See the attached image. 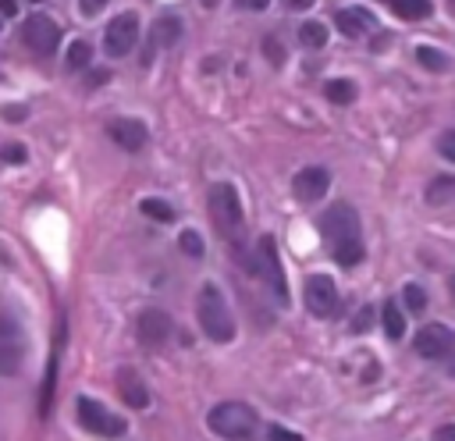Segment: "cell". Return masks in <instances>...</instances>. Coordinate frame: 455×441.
<instances>
[{
	"instance_id": "6da1fadb",
	"label": "cell",
	"mask_w": 455,
	"mask_h": 441,
	"mask_svg": "<svg viewBox=\"0 0 455 441\" xmlns=\"http://www.w3.org/2000/svg\"><path fill=\"white\" fill-rule=\"evenodd\" d=\"M320 235H323V242L331 245L334 263H341V267H355V263L366 256L363 231H359V213H355L348 203H334L331 210H323V217H320Z\"/></svg>"
},
{
	"instance_id": "7a4b0ae2",
	"label": "cell",
	"mask_w": 455,
	"mask_h": 441,
	"mask_svg": "<svg viewBox=\"0 0 455 441\" xmlns=\"http://www.w3.org/2000/svg\"><path fill=\"white\" fill-rule=\"evenodd\" d=\"M196 320H199L203 334L210 341H217V345H224V341L235 338V320H231L228 299H224V292L213 281H206L199 288V295H196Z\"/></svg>"
},
{
	"instance_id": "3957f363",
	"label": "cell",
	"mask_w": 455,
	"mask_h": 441,
	"mask_svg": "<svg viewBox=\"0 0 455 441\" xmlns=\"http://www.w3.org/2000/svg\"><path fill=\"white\" fill-rule=\"evenodd\" d=\"M206 427L224 441H252L259 430V420L245 402H217L206 413Z\"/></svg>"
},
{
	"instance_id": "277c9868",
	"label": "cell",
	"mask_w": 455,
	"mask_h": 441,
	"mask_svg": "<svg viewBox=\"0 0 455 441\" xmlns=\"http://www.w3.org/2000/svg\"><path fill=\"white\" fill-rule=\"evenodd\" d=\"M210 217H213L217 231H220V235L238 249V256H242V224H245V217H242V203H238L235 185L217 181V185L210 188Z\"/></svg>"
},
{
	"instance_id": "5b68a950",
	"label": "cell",
	"mask_w": 455,
	"mask_h": 441,
	"mask_svg": "<svg viewBox=\"0 0 455 441\" xmlns=\"http://www.w3.org/2000/svg\"><path fill=\"white\" fill-rule=\"evenodd\" d=\"M75 416H78V423H82L89 434H100V437H121V434L128 430V423H124L117 413H110L103 402H96V398H89V395H78V398H75Z\"/></svg>"
},
{
	"instance_id": "8992f818",
	"label": "cell",
	"mask_w": 455,
	"mask_h": 441,
	"mask_svg": "<svg viewBox=\"0 0 455 441\" xmlns=\"http://www.w3.org/2000/svg\"><path fill=\"white\" fill-rule=\"evenodd\" d=\"M256 270H259V277L267 281V288L274 292V302H288V277H284V270H281V260H277V242L270 238V235H263L259 242H256Z\"/></svg>"
},
{
	"instance_id": "52a82bcc",
	"label": "cell",
	"mask_w": 455,
	"mask_h": 441,
	"mask_svg": "<svg viewBox=\"0 0 455 441\" xmlns=\"http://www.w3.org/2000/svg\"><path fill=\"white\" fill-rule=\"evenodd\" d=\"M412 349L423 359H448L455 352V331L448 324H423L412 338Z\"/></svg>"
},
{
	"instance_id": "ba28073f",
	"label": "cell",
	"mask_w": 455,
	"mask_h": 441,
	"mask_svg": "<svg viewBox=\"0 0 455 441\" xmlns=\"http://www.w3.org/2000/svg\"><path fill=\"white\" fill-rule=\"evenodd\" d=\"M21 39H25V46L32 53L50 57L57 50V43H60V28H57V21L50 14H28L25 18V28H21Z\"/></svg>"
},
{
	"instance_id": "9c48e42d",
	"label": "cell",
	"mask_w": 455,
	"mask_h": 441,
	"mask_svg": "<svg viewBox=\"0 0 455 441\" xmlns=\"http://www.w3.org/2000/svg\"><path fill=\"white\" fill-rule=\"evenodd\" d=\"M21 363H25V341H21V331H18V324L0 309V377L18 373Z\"/></svg>"
},
{
	"instance_id": "30bf717a",
	"label": "cell",
	"mask_w": 455,
	"mask_h": 441,
	"mask_svg": "<svg viewBox=\"0 0 455 441\" xmlns=\"http://www.w3.org/2000/svg\"><path fill=\"white\" fill-rule=\"evenodd\" d=\"M135 39H139V18H135L132 11H124V14H117V18L107 25V32H103V50H107L110 57H124V53H132Z\"/></svg>"
},
{
	"instance_id": "8fae6325",
	"label": "cell",
	"mask_w": 455,
	"mask_h": 441,
	"mask_svg": "<svg viewBox=\"0 0 455 441\" xmlns=\"http://www.w3.org/2000/svg\"><path fill=\"white\" fill-rule=\"evenodd\" d=\"M302 299H306V309L313 317H331L338 309V288L327 274H313L306 277V288H302Z\"/></svg>"
},
{
	"instance_id": "7c38bea8",
	"label": "cell",
	"mask_w": 455,
	"mask_h": 441,
	"mask_svg": "<svg viewBox=\"0 0 455 441\" xmlns=\"http://www.w3.org/2000/svg\"><path fill=\"white\" fill-rule=\"evenodd\" d=\"M327 188H331V174H327V167H302L295 178H291V192H295V199L299 203H316V199H323L327 196Z\"/></svg>"
},
{
	"instance_id": "4fadbf2b",
	"label": "cell",
	"mask_w": 455,
	"mask_h": 441,
	"mask_svg": "<svg viewBox=\"0 0 455 441\" xmlns=\"http://www.w3.org/2000/svg\"><path fill=\"white\" fill-rule=\"evenodd\" d=\"M171 327L174 324H171V317L164 309H142L139 320H135V334H139V341L146 349H160L171 338Z\"/></svg>"
},
{
	"instance_id": "5bb4252c",
	"label": "cell",
	"mask_w": 455,
	"mask_h": 441,
	"mask_svg": "<svg viewBox=\"0 0 455 441\" xmlns=\"http://www.w3.org/2000/svg\"><path fill=\"white\" fill-rule=\"evenodd\" d=\"M107 135L121 146V149H128V153H135V149H142L146 146V124L142 121H135V117H117V121H110L107 124Z\"/></svg>"
},
{
	"instance_id": "9a60e30c",
	"label": "cell",
	"mask_w": 455,
	"mask_h": 441,
	"mask_svg": "<svg viewBox=\"0 0 455 441\" xmlns=\"http://www.w3.org/2000/svg\"><path fill=\"white\" fill-rule=\"evenodd\" d=\"M117 395H121L124 405H132V409H146V405H149V391H146L142 377H139L132 366H121V370H117Z\"/></svg>"
},
{
	"instance_id": "2e32d148",
	"label": "cell",
	"mask_w": 455,
	"mask_h": 441,
	"mask_svg": "<svg viewBox=\"0 0 455 441\" xmlns=\"http://www.w3.org/2000/svg\"><path fill=\"white\" fill-rule=\"evenodd\" d=\"M334 21H338V28H341L348 39H359V36L373 32V25H377V18H373L370 11H363V7H345V11L334 14Z\"/></svg>"
},
{
	"instance_id": "e0dca14e",
	"label": "cell",
	"mask_w": 455,
	"mask_h": 441,
	"mask_svg": "<svg viewBox=\"0 0 455 441\" xmlns=\"http://www.w3.org/2000/svg\"><path fill=\"white\" fill-rule=\"evenodd\" d=\"M380 324H384V334H387L391 341H398V338L405 334V313H402V306H398L395 299H387V302L380 306Z\"/></svg>"
},
{
	"instance_id": "ac0fdd59",
	"label": "cell",
	"mask_w": 455,
	"mask_h": 441,
	"mask_svg": "<svg viewBox=\"0 0 455 441\" xmlns=\"http://www.w3.org/2000/svg\"><path fill=\"white\" fill-rule=\"evenodd\" d=\"M178 36H181V21H178L174 14H164V18H156L149 39H153V46H174Z\"/></svg>"
},
{
	"instance_id": "d6986e66",
	"label": "cell",
	"mask_w": 455,
	"mask_h": 441,
	"mask_svg": "<svg viewBox=\"0 0 455 441\" xmlns=\"http://www.w3.org/2000/svg\"><path fill=\"white\" fill-rule=\"evenodd\" d=\"M448 199H455V178L441 174V178H434V181L427 185V203H430V206H444Z\"/></svg>"
},
{
	"instance_id": "ffe728a7",
	"label": "cell",
	"mask_w": 455,
	"mask_h": 441,
	"mask_svg": "<svg viewBox=\"0 0 455 441\" xmlns=\"http://www.w3.org/2000/svg\"><path fill=\"white\" fill-rule=\"evenodd\" d=\"M323 96H327L331 103L345 107V103H352V100H355V82H348V78H331V82L323 85Z\"/></svg>"
},
{
	"instance_id": "44dd1931",
	"label": "cell",
	"mask_w": 455,
	"mask_h": 441,
	"mask_svg": "<svg viewBox=\"0 0 455 441\" xmlns=\"http://www.w3.org/2000/svg\"><path fill=\"white\" fill-rule=\"evenodd\" d=\"M387 4H391V11H395L398 18H405V21H419V18L430 14V0H387Z\"/></svg>"
},
{
	"instance_id": "7402d4cb",
	"label": "cell",
	"mask_w": 455,
	"mask_h": 441,
	"mask_svg": "<svg viewBox=\"0 0 455 441\" xmlns=\"http://www.w3.org/2000/svg\"><path fill=\"white\" fill-rule=\"evenodd\" d=\"M53 388H57V352L50 356V366H46V373H43V391H39V413H43V416H46L50 405H53Z\"/></svg>"
},
{
	"instance_id": "603a6c76",
	"label": "cell",
	"mask_w": 455,
	"mask_h": 441,
	"mask_svg": "<svg viewBox=\"0 0 455 441\" xmlns=\"http://www.w3.org/2000/svg\"><path fill=\"white\" fill-rule=\"evenodd\" d=\"M299 43H302L306 50H320V46H327V25H320V21H306V25L299 28Z\"/></svg>"
},
{
	"instance_id": "cb8c5ba5",
	"label": "cell",
	"mask_w": 455,
	"mask_h": 441,
	"mask_svg": "<svg viewBox=\"0 0 455 441\" xmlns=\"http://www.w3.org/2000/svg\"><path fill=\"white\" fill-rule=\"evenodd\" d=\"M416 60H419L427 71H448V68H451V57L441 53V50H434V46H419V50H416Z\"/></svg>"
},
{
	"instance_id": "d4e9b609",
	"label": "cell",
	"mask_w": 455,
	"mask_h": 441,
	"mask_svg": "<svg viewBox=\"0 0 455 441\" xmlns=\"http://www.w3.org/2000/svg\"><path fill=\"white\" fill-rule=\"evenodd\" d=\"M89 60H92V46L85 39H75L68 46V71H82V68H89Z\"/></svg>"
},
{
	"instance_id": "484cf974",
	"label": "cell",
	"mask_w": 455,
	"mask_h": 441,
	"mask_svg": "<svg viewBox=\"0 0 455 441\" xmlns=\"http://www.w3.org/2000/svg\"><path fill=\"white\" fill-rule=\"evenodd\" d=\"M139 210H142L146 217L160 220V224L174 220V206H171V203H164V199H142V203H139Z\"/></svg>"
},
{
	"instance_id": "4316f807",
	"label": "cell",
	"mask_w": 455,
	"mask_h": 441,
	"mask_svg": "<svg viewBox=\"0 0 455 441\" xmlns=\"http://www.w3.org/2000/svg\"><path fill=\"white\" fill-rule=\"evenodd\" d=\"M402 299H405V309H409V313H423V309H427V292H423L419 285H405Z\"/></svg>"
},
{
	"instance_id": "83f0119b",
	"label": "cell",
	"mask_w": 455,
	"mask_h": 441,
	"mask_svg": "<svg viewBox=\"0 0 455 441\" xmlns=\"http://www.w3.org/2000/svg\"><path fill=\"white\" fill-rule=\"evenodd\" d=\"M178 245H181V253H185V256H196V260H199V256H203V249H206V245H203V238H199V231H192V228H188V231H181Z\"/></svg>"
},
{
	"instance_id": "f1b7e54d",
	"label": "cell",
	"mask_w": 455,
	"mask_h": 441,
	"mask_svg": "<svg viewBox=\"0 0 455 441\" xmlns=\"http://www.w3.org/2000/svg\"><path fill=\"white\" fill-rule=\"evenodd\" d=\"M437 153H441L444 160H451V164H455V128H448V132L437 139Z\"/></svg>"
},
{
	"instance_id": "f546056e",
	"label": "cell",
	"mask_w": 455,
	"mask_h": 441,
	"mask_svg": "<svg viewBox=\"0 0 455 441\" xmlns=\"http://www.w3.org/2000/svg\"><path fill=\"white\" fill-rule=\"evenodd\" d=\"M370 324H373V306H363V309L355 313V320H352V331L363 334V331H370Z\"/></svg>"
},
{
	"instance_id": "4dcf8cb0",
	"label": "cell",
	"mask_w": 455,
	"mask_h": 441,
	"mask_svg": "<svg viewBox=\"0 0 455 441\" xmlns=\"http://www.w3.org/2000/svg\"><path fill=\"white\" fill-rule=\"evenodd\" d=\"M267 437H270V441H302V434H295V430H288V427H277V423L267 427Z\"/></svg>"
},
{
	"instance_id": "1f68e13d",
	"label": "cell",
	"mask_w": 455,
	"mask_h": 441,
	"mask_svg": "<svg viewBox=\"0 0 455 441\" xmlns=\"http://www.w3.org/2000/svg\"><path fill=\"white\" fill-rule=\"evenodd\" d=\"M25 156H28V153H25L21 142H7V146H4V160H7V164H25Z\"/></svg>"
},
{
	"instance_id": "d6a6232c",
	"label": "cell",
	"mask_w": 455,
	"mask_h": 441,
	"mask_svg": "<svg viewBox=\"0 0 455 441\" xmlns=\"http://www.w3.org/2000/svg\"><path fill=\"white\" fill-rule=\"evenodd\" d=\"M434 441H455V423H441L434 430Z\"/></svg>"
},
{
	"instance_id": "836d02e7",
	"label": "cell",
	"mask_w": 455,
	"mask_h": 441,
	"mask_svg": "<svg viewBox=\"0 0 455 441\" xmlns=\"http://www.w3.org/2000/svg\"><path fill=\"white\" fill-rule=\"evenodd\" d=\"M78 4H82V14H85V18H92V14H100V11H103V4H107V0H78Z\"/></svg>"
},
{
	"instance_id": "e575fe53",
	"label": "cell",
	"mask_w": 455,
	"mask_h": 441,
	"mask_svg": "<svg viewBox=\"0 0 455 441\" xmlns=\"http://www.w3.org/2000/svg\"><path fill=\"white\" fill-rule=\"evenodd\" d=\"M267 4H270V0H238V7H242V11H263Z\"/></svg>"
},
{
	"instance_id": "d590c367",
	"label": "cell",
	"mask_w": 455,
	"mask_h": 441,
	"mask_svg": "<svg viewBox=\"0 0 455 441\" xmlns=\"http://www.w3.org/2000/svg\"><path fill=\"white\" fill-rule=\"evenodd\" d=\"M267 53H270L274 64H281V46H277V39H267Z\"/></svg>"
},
{
	"instance_id": "8d00e7d4",
	"label": "cell",
	"mask_w": 455,
	"mask_h": 441,
	"mask_svg": "<svg viewBox=\"0 0 455 441\" xmlns=\"http://www.w3.org/2000/svg\"><path fill=\"white\" fill-rule=\"evenodd\" d=\"M4 114H7V121H21L25 117V107H4Z\"/></svg>"
},
{
	"instance_id": "74e56055",
	"label": "cell",
	"mask_w": 455,
	"mask_h": 441,
	"mask_svg": "<svg viewBox=\"0 0 455 441\" xmlns=\"http://www.w3.org/2000/svg\"><path fill=\"white\" fill-rule=\"evenodd\" d=\"M0 14H4V18L18 14V4H14V0H0Z\"/></svg>"
},
{
	"instance_id": "f35d334b",
	"label": "cell",
	"mask_w": 455,
	"mask_h": 441,
	"mask_svg": "<svg viewBox=\"0 0 455 441\" xmlns=\"http://www.w3.org/2000/svg\"><path fill=\"white\" fill-rule=\"evenodd\" d=\"M284 7H291V11H306V7H313V0H284Z\"/></svg>"
},
{
	"instance_id": "ab89813d",
	"label": "cell",
	"mask_w": 455,
	"mask_h": 441,
	"mask_svg": "<svg viewBox=\"0 0 455 441\" xmlns=\"http://www.w3.org/2000/svg\"><path fill=\"white\" fill-rule=\"evenodd\" d=\"M203 7H217V0H203Z\"/></svg>"
}]
</instances>
